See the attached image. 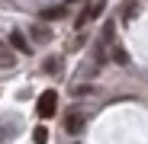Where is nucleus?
Masks as SVG:
<instances>
[{"label":"nucleus","mask_w":148,"mask_h":144,"mask_svg":"<svg viewBox=\"0 0 148 144\" xmlns=\"http://www.w3.org/2000/svg\"><path fill=\"white\" fill-rule=\"evenodd\" d=\"M36 112H39V118H52V115L58 112V93H55V90H45V93L39 96Z\"/></svg>","instance_id":"1"},{"label":"nucleus","mask_w":148,"mask_h":144,"mask_svg":"<svg viewBox=\"0 0 148 144\" xmlns=\"http://www.w3.org/2000/svg\"><path fill=\"white\" fill-rule=\"evenodd\" d=\"M45 70H48V74H58V70H61V61H58V58H48V61H45Z\"/></svg>","instance_id":"9"},{"label":"nucleus","mask_w":148,"mask_h":144,"mask_svg":"<svg viewBox=\"0 0 148 144\" xmlns=\"http://www.w3.org/2000/svg\"><path fill=\"white\" fill-rule=\"evenodd\" d=\"M103 10H106V3H103V0H97V3H90V7H87V10H84V13L77 16V29H84V26H87L90 19H100V16H103Z\"/></svg>","instance_id":"2"},{"label":"nucleus","mask_w":148,"mask_h":144,"mask_svg":"<svg viewBox=\"0 0 148 144\" xmlns=\"http://www.w3.org/2000/svg\"><path fill=\"white\" fill-rule=\"evenodd\" d=\"M113 61H116V64H129V51H126L122 45H113Z\"/></svg>","instance_id":"6"},{"label":"nucleus","mask_w":148,"mask_h":144,"mask_svg":"<svg viewBox=\"0 0 148 144\" xmlns=\"http://www.w3.org/2000/svg\"><path fill=\"white\" fill-rule=\"evenodd\" d=\"M64 16V7H52V10H42V19H61Z\"/></svg>","instance_id":"8"},{"label":"nucleus","mask_w":148,"mask_h":144,"mask_svg":"<svg viewBox=\"0 0 148 144\" xmlns=\"http://www.w3.org/2000/svg\"><path fill=\"white\" fill-rule=\"evenodd\" d=\"M32 39H36V42H45V39H48V29H45V26H36V29H32Z\"/></svg>","instance_id":"10"},{"label":"nucleus","mask_w":148,"mask_h":144,"mask_svg":"<svg viewBox=\"0 0 148 144\" xmlns=\"http://www.w3.org/2000/svg\"><path fill=\"white\" fill-rule=\"evenodd\" d=\"M10 45H13V51H19V55H29V39L23 35V32H10V39H7Z\"/></svg>","instance_id":"5"},{"label":"nucleus","mask_w":148,"mask_h":144,"mask_svg":"<svg viewBox=\"0 0 148 144\" xmlns=\"http://www.w3.org/2000/svg\"><path fill=\"white\" fill-rule=\"evenodd\" d=\"M45 141H48V128H45V125H39V128L32 131V144H45Z\"/></svg>","instance_id":"7"},{"label":"nucleus","mask_w":148,"mask_h":144,"mask_svg":"<svg viewBox=\"0 0 148 144\" xmlns=\"http://www.w3.org/2000/svg\"><path fill=\"white\" fill-rule=\"evenodd\" d=\"M0 67H16V55L10 42H0Z\"/></svg>","instance_id":"4"},{"label":"nucleus","mask_w":148,"mask_h":144,"mask_svg":"<svg viewBox=\"0 0 148 144\" xmlns=\"http://www.w3.org/2000/svg\"><path fill=\"white\" fill-rule=\"evenodd\" d=\"M81 128H84V115H81V112H71V115L64 118V131H68V135H81Z\"/></svg>","instance_id":"3"}]
</instances>
